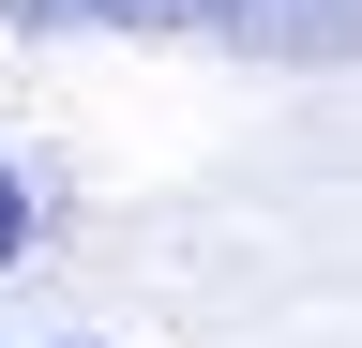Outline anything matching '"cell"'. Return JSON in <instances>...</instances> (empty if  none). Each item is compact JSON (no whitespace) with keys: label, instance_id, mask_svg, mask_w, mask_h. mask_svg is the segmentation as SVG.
<instances>
[{"label":"cell","instance_id":"1","mask_svg":"<svg viewBox=\"0 0 362 348\" xmlns=\"http://www.w3.org/2000/svg\"><path fill=\"white\" fill-rule=\"evenodd\" d=\"M16 30H226L242 0H0Z\"/></svg>","mask_w":362,"mask_h":348},{"label":"cell","instance_id":"2","mask_svg":"<svg viewBox=\"0 0 362 348\" xmlns=\"http://www.w3.org/2000/svg\"><path fill=\"white\" fill-rule=\"evenodd\" d=\"M16 257H30V182L0 167V273H16Z\"/></svg>","mask_w":362,"mask_h":348}]
</instances>
